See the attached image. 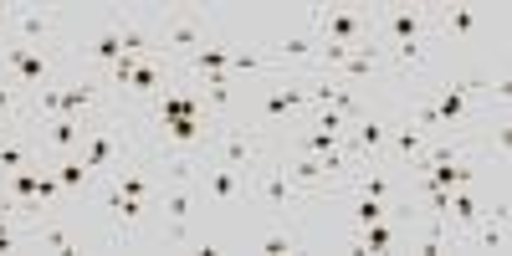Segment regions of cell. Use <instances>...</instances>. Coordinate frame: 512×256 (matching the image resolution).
<instances>
[{"instance_id":"obj_1","label":"cell","mask_w":512,"mask_h":256,"mask_svg":"<svg viewBox=\"0 0 512 256\" xmlns=\"http://www.w3.org/2000/svg\"><path fill=\"white\" fill-rule=\"evenodd\" d=\"M246 200H256V210H267V221H292V216H303L308 205H318L323 195H313V190H303L297 180H287V169L267 154L262 164L251 169Z\"/></svg>"},{"instance_id":"obj_13","label":"cell","mask_w":512,"mask_h":256,"mask_svg":"<svg viewBox=\"0 0 512 256\" xmlns=\"http://www.w3.org/2000/svg\"><path fill=\"white\" fill-rule=\"evenodd\" d=\"M36 226L41 221H31L26 210L0 190V256H6V251H31L36 246Z\"/></svg>"},{"instance_id":"obj_12","label":"cell","mask_w":512,"mask_h":256,"mask_svg":"<svg viewBox=\"0 0 512 256\" xmlns=\"http://www.w3.org/2000/svg\"><path fill=\"white\" fill-rule=\"evenodd\" d=\"M384 139H390V123L369 108V113L349 118V128H344V154H349V159H379V154H384Z\"/></svg>"},{"instance_id":"obj_4","label":"cell","mask_w":512,"mask_h":256,"mask_svg":"<svg viewBox=\"0 0 512 256\" xmlns=\"http://www.w3.org/2000/svg\"><path fill=\"white\" fill-rule=\"evenodd\" d=\"M308 31L338 47H374V6H308Z\"/></svg>"},{"instance_id":"obj_19","label":"cell","mask_w":512,"mask_h":256,"mask_svg":"<svg viewBox=\"0 0 512 256\" xmlns=\"http://www.w3.org/2000/svg\"><path fill=\"white\" fill-rule=\"evenodd\" d=\"M47 169L57 175V185L67 190V200H77V195H88V190H93V175L82 169V159H77V154H62V159H52Z\"/></svg>"},{"instance_id":"obj_8","label":"cell","mask_w":512,"mask_h":256,"mask_svg":"<svg viewBox=\"0 0 512 256\" xmlns=\"http://www.w3.org/2000/svg\"><path fill=\"white\" fill-rule=\"evenodd\" d=\"M88 200L103 210V216L113 221V246H128L134 241V231L154 216L159 205H149V200H134V195H123V190H113L108 180H98L93 190H88Z\"/></svg>"},{"instance_id":"obj_7","label":"cell","mask_w":512,"mask_h":256,"mask_svg":"<svg viewBox=\"0 0 512 256\" xmlns=\"http://www.w3.org/2000/svg\"><path fill=\"white\" fill-rule=\"evenodd\" d=\"M436 36V6H374V41L400 47V41H431Z\"/></svg>"},{"instance_id":"obj_16","label":"cell","mask_w":512,"mask_h":256,"mask_svg":"<svg viewBox=\"0 0 512 256\" xmlns=\"http://www.w3.org/2000/svg\"><path fill=\"white\" fill-rule=\"evenodd\" d=\"M487 26L482 6H436V36H456V41H477Z\"/></svg>"},{"instance_id":"obj_10","label":"cell","mask_w":512,"mask_h":256,"mask_svg":"<svg viewBox=\"0 0 512 256\" xmlns=\"http://www.w3.org/2000/svg\"><path fill=\"white\" fill-rule=\"evenodd\" d=\"M195 205H200V190H195V180H164V190H159V216H164V226H169V241H175V246H185V241H190Z\"/></svg>"},{"instance_id":"obj_20","label":"cell","mask_w":512,"mask_h":256,"mask_svg":"<svg viewBox=\"0 0 512 256\" xmlns=\"http://www.w3.org/2000/svg\"><path fill=\"white\" fill-rule=\"evenodd\" d=\"M297 246H303V236H297L292 221H267V231L256 236V251H267V256H287Z\"/></svg>"},{"instance_id":"obj_17","label":"cell","mask_w":512,"mask_h":256,"mask_svg":"<svg viewBox=\"0 0 512 256\" xmlns=\"http://www.w3.org/2000/svg\"><path fill=\"white\" fill-rule=\"evenodd\" d=\"M405 241V226L390 216V221H369V226H354V241L349 251H395Z\"/></svg>"},{"instance_id":"obj_11","label":"cell","mask_w":512,"mask_h":256,"mask_svg":"<svg viewBox=\"0 0 512 256\" xmlns=\"http://www.w3.org/2000/svg\"><path fill=\"white\" fill-rule=\"evenodd\" d=\"M123 57V31H118V11L113 16H103L98 26H93V36L82 41V72H93V77H108V67Z\"/></svg>"},{"instance_id":"obj_15","label":"cell","mask_w":512,"mask_h":256,"mask_svg":"<svg viewBox=\"0 0 512 256\" xmlns=\"http://www.w3.org/2000/svg\"><path fill=\"white\" fill-rule=\"evenodd\" d=\"M262 52H267L272 67H303V72H313V62H318V36H313V31H287V36H277L272 47H262Z\"/></svg>"},{"instance_id":"obj_5","label":"cell","mask_w":512,"mask_h":256,"mask_svg":"<svg viewBox=\"0 0 512 256\" xmlns=\"http://www.w3.org/2000/svg\"><path fill=\"white\" fill-rule=\"evenodd\" d=\"M308 103H313L308 77H287V82H277V88L256 93V103H251L241 118L256 123V128H267V134L277 139V128H297V113H303Z\"/></svg>"},{"instance_id":"obj_2","label":"cell","mask_w":512,"mask_h":256,"mask_svg":"<svg viewBox=\"0 0 512 256\" xmlns=\"http://www.w3.org/2000/svg\"><path fill=\"white\" fill-rule=\"evenodd\" d=\"M0 77L16 82L21 93L62 82V47H26V41L0 36Z\"/></svg>"},{"instance_id":"obj_6","label":"cell","mask_w":512,"mask_h":256,"mask_svg":"<svg viewBox=\"0 0 512 256\" xmlns=\"http://www.w3.org/2000/svg\"><path fill=\"white\" fill-rule=\"evenodd\" d=\"M62 31H67V11L62 6H11L0 36L26 41V47H62Z\"/></svg>"},{"instance_id":"obj_9","label":"cell","mask_w":512,"mask_h":256,"mask_svg":"<svg viewBox=\"0 0 512 256\" xmlns=\"http://www.w3.org/2000/svg\"><path fill=\"white\" fill-rule=\"evenodd\" d=\"M246 185H251V169L221 164V159H210V154H205L200 175H195V190H200V200L221 205V210H236V205L246 200Z\"/></svg>"},{"instance_id":"obj_18","label":"cell","mask_w":512,"mask_h":256,"mask_svg":"<svg viewBox=\"0 0 512 256\" xmlns=\"http://www.w3.org/2000/svg\"><path fill=\"white\" fill-rule=\"evenodd\" d=\"M344 195H354V190H344ZM390 216H405V221H410V210H405V205H390V200H374V195H354V200H349V226L390 221Z\"/></svg>"},{"instance_id":"obj_14","label":"cell","mask_w":512,"mask_h":256,"mask_svg":"<svg viewBox=\"0 0 512 256\" xmlns=\"http://www.w3.org/2000/svg\"><path fill=\"white\" fill-rule=\"evenodd\" d=\"M461 251H492V256L507 251V200L487 205V216L461 236Z\"/></svg>"},{"instance_id":"obj_3","label":"cell","mask_w":512,"mask_h":256,"mask_svg":"<svg viewBox=\"0 0 512 256\" xmlns=\"http://www.w3.org/2000/svg\"><path fill=\"white\" fill-rule=\"evenodd\" d=\"M154 41H159V57H169V62L180 67L185 57H195L200 47H210V41H216V21H210L205 11L175 6V11L154 16Z\"/></svg>"}]
</instances>
